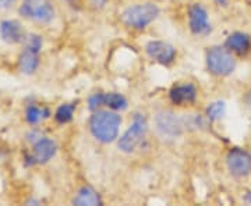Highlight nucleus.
Instances as JSON below:
<instances>
[{"mask_svg":"<svg viewBox=\"0 0 251 206\" xmlns=\"http://www.w3.org/2000/svg\"><path fill=\"white\" fill-rule=\"evenodd\" d=\"M122 118L116 113L98 112L91 117L90 127L92 135L100 142H112L117 138Z\"/></svg>","mask_w":251,"mask_h":206,"instance_id":"1","label":"nucleus"},{"mask_svg":"<svg viewBox=\"0 0 251 206\" xmlns=\"http://www.w3.org/2000/svg\"><path fill=\"white\" fill-rule=\"evenodd\" d=\"M158 14H159V9L155 4L145 3L126 9L122 14V20L128 27L145 28L158 17Z\"/></svg>","mask_w":251,"mask_h":206,"instance_id":"2","label":"nucleus"},{"mask_svg":"<svg viewBox=\"0 0 251 206\" xmlns=\"http://www.w3.org/2000/svg\"><path fill=\"white\" fill-rule=\"evenodd\" d=\"M206 64H208L209 71L212 74H216V75H229L233 72L234 67H236L232 54L227 50H225L224 47H219V46L212 47L208 52Z\"/></svg>","mask_w":251,"mask_h":206,"instance_id":"3","label":"nucleus"},{"mask_svg":"<svg viewBox=\"0 0 251 206\" xmlns=\"http://www.w3.org/2000/svg\"><path fill=\"white\" fill-rule=\"evenodd\" d=\"M147 133V121L141 114H137L134 117L133 124L126 131L123 137L119 139V148L123 152H131L134 151L135 146L143 141Z\"/></svg>","mask_w":251,"mask_h":206,"instance_id":"4","label":"nucleus"},{"mask_svg":"<svg viewBox=\"0 0 251 206\" xmlns=\"http://www.w3.org/2000/svg\"><path fill=\"white\" fill-rule=\"evenodd\" d=\"M226 164L236 177H247L251 174V155L243 149L236 148L227 153Z\"/></svg>","mask_w":251,"mask_h":206,"instance_id":"5","label":"nucleus"},{"mask_svg":"<svg viewBox=\"0 0 251 206\" xmlns=\"http://www.w3.org/2000/svg\"><path fill=\"white\" fill-rule=\"evenodd\" d=\"M147 53L148 56L156 60L158 63L161 64H169L173 62L175 59V47L166 42H161V41H152L147 45Z\"/></svg>","mask_w":251,"mask_h":206,"instance_id":"6","label":"nucleus"},{"mask_svg":"<svg viewBox=\"0 0 251 206\" xmlns=\"http://www.w3.org/2000/svg\"><path fill=\"white\" fill-rule=\"evenodd\" d=\"M20 13L28 18H34L36 21L41 23H49L54 16V11L50 4H48L45 1L42 3H36V4H29L24 3L20 9Z\"/></svg>","mask_w":251,"mask_h":206,"instance_id":"7","label":"nucleus"},{"mask_svg":"<svg viewBox=\"0 0 251 206\" xmlns=\"http://www.w3.org/2000/svg\"><path fill=\"white\" fill-rule=\"evenodd\" d=\"M188 18H190V28L196 35H205L211 31L208 23V13L200 4H194L190 7Z\"/></svg>","mask_w":251,"mask_h":206,"instance_id":"8","label":"nucleus"},{"mask_svg":"<svg viewBox=\"0 0 251 206\" xmlns=\"http://www.w3.org/2000/svg\"><path fill=\"white\" fill-rule=\"evenodd\" d=\"M226 47L234 52V53L247 54L251 50V36L243 32H234L232 35L227 38L226 41Z\"/></svg>","mask_w":251,"mask_h":206,"instance_id":"9","label":"nucleus"},{"mask_svg":"<svg viewBox=\"0 0 251 206\" xmlns=\"http://www.w3.org/2000/svg\"><path fill=\"white\" fill-rule=\"evenodd\" d=\"M56 143L49 138H41L34 146V160L36 163H46L50 160L56 153Z\"/></svg>","mask_w":251,"mask_h":206,"instance_id":"10","label":"nucleus"},{"mask_svg":"<svg viewBox=\"0 0 251 206\" xmlns=\"http://www.w3.org/2000/svg\"><path fill=\"white\" fill-rule=\"evenodd\" d=\"M0 35L9 44H18L23 41L24 32H23V27L17 21L6 20L0 24Z\"/></svg>","mask_w":251,"mask_h":206,"instance_id":"11","label":"nucleus"},{"mask_svg":"<svg viewBox=\"0 0 251 206\" xmlns=\"http://www.w3.org/2000/svg\"><path fill=\"white\" fill-rule=\"evenodd\" d=\"M197 92L193 85H179L171 91V100L175 105H188L196 100Z\"/></svg>","mask_w":251,"mask_h":206,"instance_id":"12","label":"nucleus"},{"mask_svg":"<svg viewBox=\"0 0 251 206\" xmlns=\"http://www.w3.org/2000/svg\"><path fill=\"white\" fill-rule=\"evenodd\" d=\"M38 50L32 47H25V50L23 52L20 57V70L24 74H32L38 67Z\"/></svg>","mask_w":251,"mask_h":206,"instance_id":"13","label":"nucleus"},{"mask_svg":"<svg viewBox=\"0 0 251 206\" xmlns=\"http://www.w3.org/2000/svg\"><path fill=\"white\" fill-rule=\"evenodd\" d=\"M73 204L80 206H95L100 205L102 201H100V197L95 189L90 188V187H84L78 191V194L73 199Z\"/></svg>","mask_w":251,"mask_h":206,"instance_id":"14","label":"nucleus"},{"mask_svg":"<svg viewBox=\"0 0 251 206\" xmlns=\"http://www.w3.org/2000/svg\"><path fill=\"white\" fill-rule=\"evenodd\" d=\"M105 105H108L109 108L115 109V110H123L127 108V100L123 95L113 92V93L105 95Z\"/></svg>","mask_w":251,"mask_h":206,"instance_id":"15","label":"nucleus"},{"mask_svg":"<svg viewBox=\"0 0 251 206\" xmlns=\"http://www.w3.org/2000/svg\"><path fill=\"white\" fill-rule=\"evenodd\" d=\"M74 109L75 106L74 105H70V103H67V105H62L60 108L57 109V112H56V120L59 121V123H69L70 120L73 118V114H74Z\"/></svg>","mask_w":251,"mask_h":206,"instance_id":"16","label":"nucleus"},{"mask_svg":"<svg viewBox=\"0 0 251 206\" xmlns=\"http://www.w3.org/2000/svg\"><path fill=\"white\" fill-rule=\"evenodd\" d=\"M49 116V112L48 110H41L36 106H29L27 109V120L29 124H36L41 118Z\"/></svg>","mask_w":251,"mask_h":206,"instance_id":"17","label":"nucleus"},{"mask_svg":"<svg viewBox=\"0 0 251 206\" xmlns=\"http://www.w3.org/2000/svg\"><path fill=\"white\" fill-rule=\"evenodd\" d=\"M225 109H226V106H225L224 102H215V103L209 105V108L206 109V114L214 121V120H218L224 116Z\"/></svg>","mask_w":251,"mask_h":206,"instance_id":"18","label":"nucleus"},{"mask_svg":"<svg viewBox=\"0 0 251 206\" xmlns=\"http://www.w3.org/2000/svg\"><path fill=\"white\" fill-rule=\"evenodd\" d=\"M105 105V95L103 93H95L90 98V109L95 110L98 106Z\"/></svg>","mask_w":251,"mask_h":206,"instance_id":"19","label":"nucleus"},{"mask_svg":"<svg viewBox=\"0 0 251 206\" xmlns=\"http://www.w3.org/2000/svg\"><path fill=\"white\" fill-rule=\"evenodd\" d=\"M14 3V0H0V9H6L10 7Z\"/></svg>","mask_w":251,"mask_h":206,"instance_id":"20","label":"nucleus"},{"mask_svg":"<svg viewBox=\"0 0 251 206\" xmlns=\"http://www.w3.org/2000/svg\"><path fill=\"white\" fill-rule=\"evenodd\" d=\"M91 1H92L94 4H97V6H103L108 0H91Z\"/></svg>","mask_w":251,"mask_h":206,"instance_id":"21","label":"nucleus"},{"mask_svg":"<svg viewBox=\"0 0 251 206\" xmlns=\"http://www.w3.org/2000/svg\"><path fill=\"white\" fill-rule=\"evenodd\" d=\"M44 0H24V3H29V4H36V3H42Z\"/></svg>","mask_w":251,"mask_h":206,"instance_id":"22","label":"nucleus"},{"mask_svg":"<svg viewBox=\"0 0 251 206\" xmlns=\"http://www.w3.org/2000/svg\"><path fill=\"white\" fill-rule=\"evenodd\" d=\"M215 1L218 4H222V6H225V4L227 3V0H215Z\"/></svg>","mask_w":251,"mask_h":206,"instance_id":"23","label":"nucleus"},{"mask_svg":"<svg viewBox=\"0 0 251 206\" xmlns=\"http://www.w3.org/2000/svg\"><path fill=\"white\" fill-rule=\"evenodd\" d=\"M247 201H249V204H251V192L247 195Z\"/></svg>","mask_w":251,"mask_h":206,"instance_id":"24","label":"nucleus"}]
</instances>
